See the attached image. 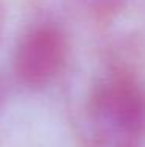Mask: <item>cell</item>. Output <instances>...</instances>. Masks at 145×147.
<instances>
[{
  "instance_id": "cell-1",
  "label": "cell",
  "mask_w": 145,
  "mask_h": 147,
  "mask_svg": "<svg viewBox=\"0 0 145 147\" xmlns=\"http://www.w3.org/2000/svg\"><path fill=\"white\" fill-rule=\"evenodd\" d=\"M94 135L105 147H142L145 142V86L117 74L98 82L88 102Z\"/></svg>"
},
{
  "instance_id": "cell-2",
  "label": "cell",
  "mask_w": 145,
  "mask_h": 147,
  "mask_svg": "<svg viewBox=\"0 0 145 147\" xmlns=\"http://www.w3.org/2000/svg\"><path fill=\"white\" fill-rule=\"evenodd\" d=\"M67 55L69 42L64 31L53 24H36L17 41L13 71L22 85L44 88L61 74Z\"/></svg>"
},
{
  "instance_id": "cell-3",
  "label": "cell",
  "mask_w": 145,
  "mask_h": 147,
  "mask_svg": "<svg viewBox=\"0 0 145 147\" xmlns=\"http://www.w3.org/2000/svg\"><path fill=\"white\" fill-rule=\"evenodd\" d=\"M89 5L100 13H112L117 11L119 8H122L125 0H88Z\"/></svg>"
},
{
  "instance_id": "cell-4",
  "label": "cell",
  "mask_w": 145,
  "mask_h": 147,
  "mask_svg": "<svg viewBox=\"0 0 145 147\" xmlns=\"http://www.w3.org/2000/svg\"><path fill=\"white\" fill-rule=\"evenodd\" d=\"M5 22H6V9H5L3 2L0 0V38H2L3 28H5Z\"/></svg>"
},
{
  "instance_id": "cell-5",
  "label": "cell",
  "mask_w": 145,
  "mask_h": 147,
  "mask_svg": "<svg viewBox=\"0 0 145 147\" xmlns=\"http://www.w3.org/2000/svg\"><path fill=\"white\" fill-rule=\"evenodd\" d=\"M5 102H6V88H5L3 80L0 78V111H2L3 107H5Z\"/></svg>"
}]
</instances>
